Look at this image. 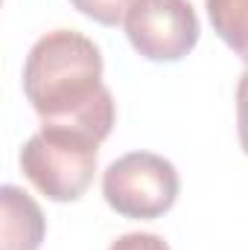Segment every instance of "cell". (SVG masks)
I'll return each instance as SVG.
<instances>
[{"mask_svg": "<svg viewBox=\"0 0 248 250\" xmlns=\"http://www.w3.org/2000/svg\"><path fill=\"white\" fill-rule=\"evenodd\" d=\"M237 134L243 151L248 154V70L237 82Z\"/></svg>", "mask_w": 248, "mask_h": 250, "instance_id": "9", "label": "cell"}, {"mask_svg": "<svg viewBox=\"0 0 248 250\" xmlns=\"http://www.w3.org/2000/svg\"><path fill=\"white\" fill-rule=\"evenodd\" d=\"M99 143L70 128L41 125L21 148V169L29 184L50 201H79L97 172Z\"/></svg>", "mask_w": 248, "mask_h": 250, "instance_id": "2", "label": "cell"}, {"mask_svg": "<svg viewBox=\"0 0 248 250\" xmlns=\"http://www.w3.org/2000/svg\"><path fill=\"white\" fill-rule=\"evenodd\" d=\"M175 166L155 151H128L117 157L102 175V195L123 218H161L178 198Z\"/></svg>", "mask_w": 248, "mask_h": 250, "instance_id": "3", "label": "cell"}, {"mask_svg": "<svg viewBox=\"0 0 248 250\" xmlns=\"http://www.w3.org/2000/svg\"><path fill=\"white\" fill-rule=\"evenodd\" d=\"M213 32L248 62V0H204Z\"/></svg>", "mask_w": 248, "mask_h": 250, "instance_id": "6", "label": "cell"}, {"mask_svg": "<svg viewBox=\"0 0 248 250\" xmlns=\"http://www.w3.org/2000/svg\"><path fill=\"white\" fill-rule=\"evenodd\" d=\"M108 250H170V245L155 233H125Z\"/></svg>", "mask_w": 248, "mask_h": 250, "instance_id": "8", "label": "cell"}, {"mask_svg": "<svg viewBox=\"0 0 248 250\" xmlns=\"http://www.w3.org/2000/svg\"><path fill=\"white\" fill-rule=\"evenodd\" d=\"M24 96L41 125L70 128L97 143L117 120L114 96L102 84V53L76 29H53L32 44L24 62Z\"/></svg>", "mask_w": 248, "mask_h": 250, "instance_id": "1", "label": "cell"}, {"mask_svg": "<svg viewBox=\"0 0 248 250\" xmlns=\"http://www.w3.org/2000/svg\"><path fill=\"white\" fill-rule=\"evenodd\" d=\"M0 233L3 245L0 250H38L47 233V221L41 207L32 201L21 187H6L0 189Z\"/></svg>", "mask_w": 248, "mask_h": 250, "instance_id": "5", "label": "cell"}, {"mask_svg": "<svg viewBox=\"0 0 248 250\" xmlns=\"http://www.w3.org/2000/svg\"><path fill=\"white\" fill-rule=\"evenodd\" d=\"M198 32L190 0H137L125 15V35L149 62H181L198 44Z\"/></svg>", "mask_w": 248, "mask_h": 250, "instance_id": "4", "label": "cell"}, {"mask_svg": "<svg viewBox=\"0 0 248 250\" xmlns=\"http://www.w3.org/2000/svg\"><path fill=\"white\" fill-rule=\"evenodd\" d=\"M70 3L85 18H91L102 26H117V23H125V15L137 0H70Z\"/></svg>", "mask_w": 248, "mask_h": 250, "instance_id": "7", "label": "cell"}]
</instances>
